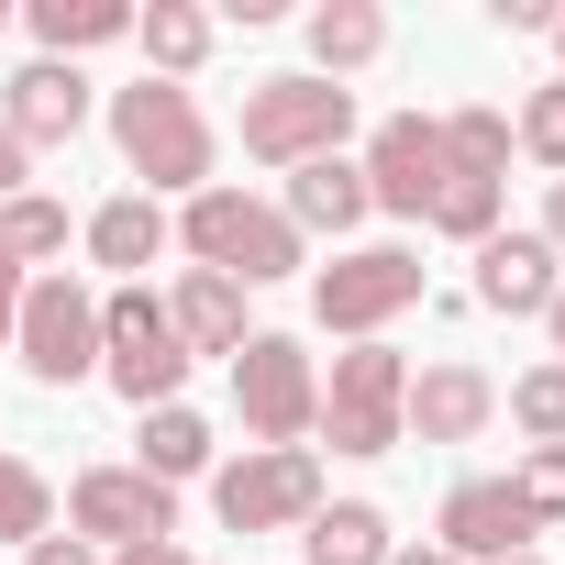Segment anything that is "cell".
<instances>
[{"label": "cell", "instance_id": "obj_1", "mask_svg": "<svg viewBox=\"0 0 565 565\" xmlns=\"http://www.w3.org/2000/svg\"><path fill=\"white\" fill-rule=\"evenodd\" d=\"M167 222H178V255L211 266V277H233V289H277V277H300V266H311V244L289 233V211L255 200V189H233V178H211V189L178 200Z\"/></svg>", "mask_w": 565, "mask_h": 565}, {"label": "cell", "instance_id": "obj_2", "mask_svg": "<svg viewBox=\"0 0 565 565\" xmlns=\"http://www.w3.org/2000/svg\"><path fill=\"white\" fill-rule=\"evenodd\" d=\"M111 145H122V167L145 178V200H200V189H211V167H222L211 111H200L189 89H167V78L111 89Z\"/></svg>", "mask_w": 565, "mask_h": 565}, {"label": "cell", "instance_id": "obj_3", "mask_svg": "<svg viewBox=\"0 0 565 565\" xmlns=\"http://www.w3.org/2000/svg\"><path fill=\"white\" fill-rule=\"evenodd\" d=\"M333 455H399L411 444V355L399 344H344L333 377H322V422H311Z\"/></svg>", "mask_w": 565, "mask_h": 565}, {"label": "cell", "instance_id": "obj_4", "mask_svg": "<svg viewBox=\"0 0 565 565\" xmlns=\"http://www.w3.org/2000/svg\"><path fill=\"white\" fill-rule=\"evenodd\" d=\"M355 134V89L289 67V78H255L244 89V156L255 167H311V156H344Z\"/></svg>", "mask_w": 565, "mask_h": 565}, {"label": "cell", "instance_id": "obj_5", "mask_svg": "<svg viewBox=\"0 0 565 565\" xmlns=\"http://www.w3.org/2000/svg\"><path fill=\"white\" fill-rule=\"evenodd\" d=\"M422 311V255L411 244H355L333 266H311V322L344 344H388V322Z\"/></svg>", "mask_w": 565, "mask_h": 565}, {"label": "cell", "instance_id": "obj_6", "mask_svg": "<svg viewBox=\"0 0 565 565\" xmlns=\"http://www.w3.org/2000/svg\"><path fill=\"white\" fill-rule=\"evenodd\" d=\"M233 411H244V444H311L322 422V366L300 333H244L233 355Z\"/></svg>", "mask_w": 565, "mask_h": 565}, {"label": "cell", "instance_id": "obj_7", "mask_svg": "<svg viewBox=\"0 0 565 565\" xmlns=\"http://www.w3.org/2000/svg\"><path fill=\"white\" fill-rule=\"evenodd\" d=\"M211 510H222V532H300L322 510V455L311 444H244L233 466H211Z\"/></svg>", "mask_w": 565, "mask_h": 565}, {"label": "cell", "instance_id": "obj_8", "mask_svg": "<svg viewBox=\"0 0 565 565\" xmlns=\"http://www.w3.org/2000/svg\"><path fill=\"white\" fill-rule=\"evenodd\" d=\"M100 377H111L134 411H167V399L189 388V344H178V322H167L156 289H111V300H100Z\"/></svg>", "mask_w": 565, "mask_h": 565}, {"label": "cell", "instance_id": "obj_9", "mask_svg": "<svg viewBox=\"0 0 565 565\" xmlns=\"http://www.w3.org/2000/svg\"><path fill=\"white\" fill-rule=\"evenodd\" d=\"M12 355H23V377H34V388H78V377H100V300L78 289L67 266H45L34 289H23Z\"/></svg>", "mask_w": 565, "mask_h": 565}, {"label": "cell", "instance_id": "obj_10", "mask_svg": "<svg viewBox=\"0 0 565 565\" xmlns=\"http://www.w3.org/2000/svg\"><path fill=\"white\" fill-rule=\"evenodd\" d=\"M67 532L89 554H134V543H167L178 532V488H156L145 466H89L67 488Z\"/></svg>", "mask_w": 565, "mask_h": 565}, {"label": "cell", "instance_id": "obj_11", "mask_svg": "<svg viewBox=\"0 0 565 565\" xmlns=\"http://www.w3.org/2000/svg\"><path fill=\"white\" fill-rule=\"evenodd\" d=\"M355 178H366V211L433 222V200H444V134H433V111H388V122L366 134Z\"/></svg>", "mask_w": 565, "mask_h": 565}, {"label": "cell", "instance_id": "obj_12", "mask_svg": "<svg viewBox=\"0 0 565 565\" xmlns=\"http://www.w3.org/2000/svg\"><path fill=\"white\" fill-rule=\"evenodd\" d=\"M433 543H444L455 565H499V554H532V510H521V488H510V477H455V488H444Z\"/></svg>", "mask_w": 565, "mask_h": 565}, {"label": "cell", "instance_id": "obj_13", "mask_svg": "<svg viewBox=\"0 0 565 565\" xmlns=\"http://www.w3.org/2000/svg\"><path fill=\"white\" fill-rule=\"evenodd\" d=\"M0 122H12L23 156H56V145L89 134V78L56 67V56H34V67H12V89H0Z\"/></svg>", "mask_w": 565, "mask_h": 565}, {"label": "cell", "instance_id": "obj_14", "mask_svg": "<svg viewBox=\"0 0 565 565\" xmlns=\"http://www.w3.org/2000/svg\"><path fill=\"white\" fill-rule=\"evenodd\" d=\"M554 289H565V255H554L543 233H488V244H477V311H499V322H543Z\"/></svg>", "mask_w": 565, "mask_h": 565}, {"label": "cell", "instance_id": "obj_15", "mask_svg": "<svg viewBox=\"0 0 565 565\" xmlns=\"http://www.w3.org/2000/svg\"><path fill=\"white\" fill-rule=\"evenodd\" d=\"M499 422V377L444 355V366H411V444H477Z\"/></svg>", "mask_w": 565, "mask_h": 565}, {"label": "cell", "instance_id": "obj_16", "mask_svg": "<svg viewBox=\"0 0 565 565\" xmlns=\"http://www.w3.org/2000/svg\"><path fill=\"white\" fill-rule=\"evenodd\" d=\"M78 244H89V266H111V277H122V289H145V266L178 244V222H167V200L122 189V200H100V211L78 222Z\"/></svg>", "mask_w": 565, "mask_h": 565}, {"label": "cell", "instance_id": "obj_17", "mask_svg": "<svg viewBox=\"0 0 565 565\" xmlns=\"http://www.w3.org/2000/svg\"><path fill=\"white\" fill-rule=\"evenodd\" d=\"M167 322H178L189 366H200V355H222V366H233V355H244V333H255V322H244V289H233V277H211V266H189L178 289H167Z\"/></svg>", "mask_w": 565, "mask_h": 565}, {"label": "cell", "instance_id": "obj_18", "mask_svg": "<svg viewBox=\"0 0 565 565\" xmlns=\"http://www.w3.org/2000/svg\"><path fill=\"white\" fill-rule=\"evenodd\" d=\"M277 211H289L300 244H311V233H355V222H366V178H355V156H311V167H289Z\"/></svg>", "mask_w": 565, "mask_h": 565}, {"label": "cell", "instance_id": "obj_19", "mask_svg": "<svg viewBox=\"0 0 565 565\" xmlns=\"http://www.w3.org/2000/svg\"><path fill=\"white\" fill-rule=\"evenodd\" d=\"M134 45H145V78H167V89H189V78L211 67V45H222V23L200 12V0H156V12H134Z\"/></svg>", "mask_w": 565, "mask_h": 565}, {"label": "cell", "instance_id": "obj_20", "mask_svg": "<svg viewBox=\"0 0 565 565\" xmlns=\"http://www.w3.org/2000/svg\"><path fill=\"white\" fill-rule=\"evenodd\" d=\"M388 554H399V532L377 499H322L300 521V565H388Z\"/></svg>", "mask_w": 565, "mask_h": 565}, {"label": "cell", "instance_id": "obj_21", "mask_svg": "<svg viewBox=\"0 0 565 565\" xmlns=\"http://www.w3.org/2000/svg\"><path fill=\"white\" fill-rule=\"evenodd\" d=\"M300 34H311V78H333V89L388 56V12H377V0H322Z\"/></svg>", "mask_w": 565, "mask_h": 565}, {"label": "cell", "instance_id": "obj_22", "mask_svg": "<svg viewBox=\"0 0 565 565\" xmlns=\"http://www.w3.org/2000/svg\"><path fill=\"white\" fill-rule=\"evenodd\" d=\"M23 23L56 67H78L89 45H134V0H23Z\"/></svg>", "mask_w": 565, "mask_h": 565}, {"label": "cell", "instance_id": "obj_23", "mask_svg": "<svg viewBox=\"0 0 565 565\" xmlns=\"http://www.w3.org/2000/svg\"><path fill=\"white\" fill-rule=\"evenodd\" d=\"M134 466H145L156 488H189V477H211V422H200L189 399L145 411V433H134Z\"/></svg>", "mask_w": 565, "mask_h": 565}, {"label": "cell", "instance_id": "obj_24", "mask_svg": "<svg viewBox=\"0 0 565 565\" xmlns=\"http://www.w3.org/2000/svg\"><path fill=\"white\" fill-rule=\"evenodd\" d=\"M444 134V178H510V111L466 100V111H433Z\"/></svg>", "mask_w": 565, "mask_h": 565}, {"label": "cell", "instance_id": "obj_25", "mask_svg": "<svg viewBox=\"0 0 565 565\" xmlns=\"http://www.w3.org/2000/svg\"><path fill=\"white\" fill-rule=\"evenodd\" d=\"M0 255H12L23 277H34V266H56V255H67V200L12 189V200H0Z\"/></svg>", "mask_w": 565, "mask_h": 565}, {"label": "cell", "instance_id": "obj_26", "mask_svg": "<svg viewBox=\"0 0 565 565\" xmlns=\"http://www.w3.org/2000/svg\"><path fill=\"white\" fill-rule=\"evenodd\" d=\"M56 532V488L34 455H0V543H45Z\"/></svg>", "mask_w": 565, "mask_h": 565}, {"label": "cell", "instance_id": "obj_27", "mask_svg": "<svg viewBox=\"0 0 565 565\" xmlns=\"http://www.w3.org/2000/svg\"><path fill=\"white\" fill-rule=\"evenodd\" d=\"M499 189H510V178H444V200H433V233L477 255V244L499 233Z\"/></svg>", "mask_w": 565, "mask_h": 565}, {"label": "cell", "instance_id": "obj_28", "mask_svg": "<svg viewBox=\"0 0 565 565\" xmlns=\"http://www.w3.org/2000/svg\"><path fill=\"white\" fill-rule=\"evenodd\" d=\"M499 411H510L532 444H565V366H554V355H543V366H521V377L499 388Z\"/></svg>", "mask_w": 565, "mask_h": 565}, {"label": "cell", "instance_id": "obj_29", "mask_svg": "<svg viewBox=\"0 0 565 565\" xmlns=\"http://www.w3.org/2000/svg\"><path fill=\"white\" fill-rule=\"evenodd\" d=\"M510 145H521L532 167H554V178H565V78H543V89L510 111Z\"/></svg>", "mask_w": 565, "mask_h": 565}, {"label": "cell", "instance_id": "obj_30", "mask_svg": "<svg viewBox=\"0 0 565 565\" xmlns=\"http://www.w3.org/2000/svg\"><path fill=\"white\" fill-rule=\"evenodd\" d=\"M510 488H521V510H532V532H543V521H565V444H532V455L510 466Z\"/></svg>", "mask_w": 565, "mask_h": 565}, {"label": "cell", "instance_id": "obj_31", "mask_svg": "<svg viewBox=\"0 0 565 565\" xmlns=\"http://www.w3.org/2000/svg\"><path fill=\"white\" fill-rule=\"evenodd\" d=\"M488 23H499V34H554L543 0H488Z\"/></svg>", "mask_w": 565, "mask_h": 565}, {"label": "cell", "instance_id": "obj_32", "mask_svg": "<svg viewBox=\"0 0 565 565\" xmlns=\"http://www.w3.org/2000/svg\"><path fill=\"white\" fill-rule=\"evenodd\" d=\"M23 565H100L78 532H45V543H23Z\"/></svg>", "mask_w": 565, "mask_h": 565}, {"label": "cell", "instance_id": "obj_33", "mask_svg": "<svg viewBox=\"0 0 565 565\" xmlns=\"http://www.w3.org/2000/svg\"><path fill=\"white\" fill-rule=\"evenodd\" d=\"M23 289H34V277H23L12 255H0V344H12V322H23Z\"/></svg>", "mask_w": 565, "mask_h": 565}, {"label": "cell", "instance_id": "obj_34", "mask_svg": "<svg viewBox=\"0 0 565 565\" xmlns=\"http://www.w3.org/2000/svg\"><path fill=\"white\" fill-rule=\"evenodd\" d=\"M100 565H211V554H189V543H134V554H100Z\"/></svg>", "mask_w": 565, "mask_h": 565}, {"label": "cell", "instance_id": "obj_35", "mask_svg": "<svg viewBox=\"0 0 565 565\" xmlns=\"http://www.w3.org/2000/svg\"><path fill=\"white\" fill-rule=\"evenodd\" d=\"M12 189H34V156L12 145V122H0V200H12Z\"/></svg>", "mask_w": 565, "mask_h": 565}, {"label": "cell", "instance_id": "obj_36", "mask_svg": "<svg viewBox=\"0 0 565 565\" xmlns=\"http://www.w3.org/2000/svg\"><path fill=\"white\" fill-rule=\"evenodd\" d=\"M532 233H543V244L565 255V178H543V222H532Z\"/></svg>", "mask_w": 565, "mask_h": 565}, {"label": "cell", "instance_id": "obj_37", "mask_svg": "<svg viewBox=\"0 0 565 565\" xmlns=\"http://www.w3.org/2000/svg\"><path fill=\"white\" fill-rule=\"evenodd\" d=\"M388 565H455V554H444V543H399Z\"/></svg>", "mask_w": 565, "mask_h": 565}, {"label": "cell", "instance_id": "obj_38", "mask_svg": "<svg viewBox=\"0 0 565 565\" xmlns=\"http://www.w3.org/2000/svg\"><path fill=\"white\" fill-rule=\"evenodd\" d=\"M543 333H554V366H565V289H554V311H543Z\"/></svg>", "mask_w": 565, "mask_h": 565}, {"label": "cell", "instance_id": "obj_39", "mask_svg": "<svg viewBox=\"0 0 565 565\" xmlns=\"http://www.w3.org/2000/svg\"><path fill=\"white\" fill-rule=\"evenodd\" d=\"M499 565H543V554H499Z\"/></svg>", "mask_w": 565, "mask_h": 565}, {"label": "cell", "instance_id": "obj_40", "mask_svg": "<svg viewBox=\"0 0 565 565\" xmlns=\"http://www.w3.org/2000/svg\"><path fill=\"white\" fill-rule=\"evenodd\" d=\"M554 56H565V12H554Z\"/></svg>", "mask_w": 565, "mask_h": 565}, {"label": "cell", "instance_id": "obj_41", "mask_svg": "<svg viewBox=\"0 0 565 565\" xmlns=\"http://www.w3.org/2000/svg\"><path fill=\"white\" fill-rule=\"evenodd\" d=\"M0 23H12V0H0Z\"/></svg>", "mask_w": 565, "mask_h": 565}]
</instances>
